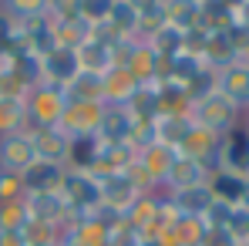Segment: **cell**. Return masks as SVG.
Here are the masks:
<instances>
[{
	"instance_id": "cell-32",
	"label": "cell",
	"mask_w": 249,
	"mask_h": 246,
	"mask_svg": "<svg viewBox=\"0 0 249 246\" xmlns=\"http://www.w3.org/2000/svg\"><path fill=\"white\" fill-rule=\"evenodd\" d=\"M239 240L229 233V229H219V226H206V236L199 240V246H236Z\"/></svg>"
},
{
	"instance_id": "cell-25",
	"label": "cell",
	"mask_w": 249,
	"mask_h": 246,
	"mask_svg": "<svg viewBox=\"0 0 249 246\" xmlns=\"http://www.w3.org/2000/svg\"><path fill=\"white\" fill-rule=\"evenodd\" d=\"M47 7H51V0H3V3H0V10H3L10 20H17V24L47 17Z\"/></svg>"
},
{
	"instance_id": "cell-1",
	"label": "cell",
	"mask_w": 249,
	"mask_h": 246,
	"mask_svg": "<svg viewBox=\"0 0 249 246\" xmlns=\"http://www.w3.org/2000/svg\"><path fill=\"white\" fill-rule=\"evenodd\" d=\"M57 196L71 216H91L94 209H101V179L84 169H68Z\"/></svg>"
},
{
	"instance_id": "cell-13",
	"label": "cell",
	"mask_w": 249,
	"mask_h": 246,
	"mask_svg": "<svg viewBox=\"0 0 249 246\" xmlns=\"http://www.w3.org/2000/svg\"><path fill=\"white\" fill-rule=\"evenodd\" d=\"M165 192V189H162ZM168 206L175 209V216H189V219H202L209 212V206L215 203L212 199V189H209V182L202 186H189V189H175V192H165Z\"/></svg>"
},
{
	"instance_id": "cell-31",
	"label": "cell",
	"mask_w": 249,
	"mask_h": 246,
	"mask_svg": "<svg viewBox=\"0 0 249 246\" xmlns=\"http://www.w3.org/2000/svg\"><path fill=\"white\" fill-rule=\"evenodd\" d=\"M17 41H20V24H17V20H10V17L0 10V54L14 51Z\"/></svg>"
},
{
	"instance_id": "cell-14",
	"label": "cell",
	"mask_w": 249,
	"mask_h": 246,
	"mask_svg": "<svg viewBox=\"0 0 249 246\" xmlns=\"http://www.w3.org/2000/svg\"><path fill=\"white\" fill-rule=\"evenodd\" d=\"M138 91H142V84L135 81V75L128 68H111L101 78V101L105 105H131Z\"/></svg>"
},
{
	"instance_id": "cell-20",
	"label": "cell",
	"mask_w": 249,
	"mask_h": 246,
	"mask_svg": "<svg viewBox=\"0 0 249 246\" xmlns=\"http://www.w3.org/2000/svg\"><path fill=\"white\" fill-rule=\"evenodd\" d=\"M189 132H192L189 112H162V115L155 118V135H159V142H165L172 149H178Z\"/></svg>"
},
{
	"instance_id": "cell-22",
	"label": "cell",
	"mask_w": 249,
	"mask_h": 246,
	"mask_svg": "<svg viewBox=\"0 0 249 246\" xmlns=\"http://www.w3.org/2000/svg\"><path fill=\"white\" fill-rule=\"evenodd\" d=\"M108 34H115V38H135L138 41V10L128 3V0H115V7H111V17H108V24H101Z\"/></svg>"
},
{
	"instance_id": "cell-15",
	"label": "cell",
	"mask_w": 249,
	"mask_h": 246,
	"mask_svg": "<svg viewBox=\"0 0 249 246\" xmlns=\"http://www.w3.org/2000/svg\"><path fill=\"white\" fill-rule=\"evenodd\" d=\"M209 175H212V169H206L202 162H196V159H189V155H175V162L168 169L162 189H165V192H175V189L202 186V182H209Z\"/></svg>"
},
{
	"instance_id": "cell-10",
	"label": "cell",
	"mask_w": 249,
	"mask_h": 246,
	"mask_svg": "<svg viewBox=\"0 0 249 246\" xmlns=\"http://www.w3.org/2000/svg\"><path fill=\"white\" fill-rule=\"evenodd\" d=\"M31 142H34V155L37 162H54L68 169V152H71V138L54 125V128H27Z\"/></svg>"
},
{
	"instance_id": "cell-18",
	"label": "cell",
	"mask_w": 249,
	"mask_h": 246,
	"mask_svg": "<svg viewBox=\"0 0 249 246\" xmlns=\"http://www.w3.org/2000/svg\"><path fill=\"white\" fill-rule=\"evenodd\" d=\"M24 206H27V216L37 219V223H57L64 229L68 223V209L61 203L57 192H37V196H24Z\"/></svg>"
},
{
	"instance_id": "cell-34",
	"label": "cell",
	"mask_w": 249,
	"mask_h": 246,
	"mask_svg": "<svg viewBox=\"0 0 249 246\" xmlns=\"http://www.w3.org/2000/svg\"><path fill=\"white\" fill-rule=\"evenodd\" d=\"M0 246H27L24 233H0Z\"/></svg>"
},
{
	"instance_id": "cell-27",
	"label": "cell",
	"mask_w": 249,
	"mask_h": 246,
	"mask_svg": "<svg viewBox=\"0 0 249 246\" xmlns=\"http://www.w3.org/2000/svg\"><path fill=\"white\" fill-rule=\"evenodd\" d=\"M27 223H31V216H27L24 199H17V203H0V233H24Z\"/></svg>"
},
{
	"instance_id": "cell-30",
	"label": "cell",
	"mask_w": 249,
	"mask_h": 246,
	"mask_svg": "<svg viewBox=\"0 0 249 246\" xmlns=\"http://www.w3.org/2000/svg\"><path fill=\"white\" fill-rule=\"evenodd\" d=\"M27 192H24V182H20V175H14V172H0V203H17V199H24Z\"/></svg>"
},
{
	"instance_id": "cell-21",
	"label": "cell",
	"mask_w": 249,
	"mask_h": 246,
	"mask_svg": "<svg viewBox=\"0 0 249 246\" xmlns=\"http://www.w3.org/2000/svg\"><path fill=\"white\" fill-rule=\"evenodd\" d=\"M165 24L178 31L202 27V3L199 0H165Z\"/></svg>"
},
{
	"instance_id": "cell-19",
	"label": "cell",
	"mask_w": 249,
	"mask_h": 246,
	"mask_svg": "<svg viewBox=\"0 0 249 246\" xmlns=\"http://www.w3.org/2000/svg\"><path fill=\"white\" fill-rule=\"evenodd\" d=\"M175 149L172 145H165V142H152V145H145V149H138V162H142V169L162 186L168 175V169H172V162H175Z\"/></svg>"
},
{
	"instance_id": "cell-8",
	"label": "cell",
	"mask_w": 249,
	"mask_h": 246,
	"mask_svg": "<svg viewBox=\"0 0 249 246\" xmlns=\"http://www.w3.org/2000/svg\"><path fill=\"white\" fill-rule=\"evenodd\" d=\"M78 75H81L78 54L74 51H64V47L51 51L47 57H41V64H37V78L47 81V84H57V88H68Z\"/></svg>"
},
{
	"instance_id": "cell-37",
	"label": "cell",
	"mask_w": 249,
	"mask_h": 246,
	"mask_svg": "<svg viewBox=\"0 0 249 246\" xmlns=\"http://www.w3.org/2000/svg\"><path fill=\"white\" fill-rule=\"evenodd\" d=\"M199 3H209V0H199Z\"/></svg>"
},
{
	"instance_id": "cell-29",
	"label": "cell",
	"mask_w": 249,
	"mask_h": 246,
	"mask_svg": "<svg viewBox=\"0 0 249 246\" xmlns=\"http://www.w3.org/2000/svg\"><path fill=\"white\" fill-rule=\"evenodd\" d=\"M24 240L27 243H61V226L57 223H37V219H31L27 229H24Z\"/></svg>"
},
{
	"instance_id": "cell-11",
	"label": "cell",
	"mask_w": 249,
	"mask_h": 246,
	"mask_svg": "<svg viewBox=\"0 0 249 246\" xmlns=\"http://www.w3.org/2000/svg\"><path fill=\"white\" fill-rule=\"evenodd\" d=\"M219 169L249 179V135H246V128L236 125L232 132L222 135V145H219Z\"/></svg>"
},
{
	"instance_id": "cell-16",
	"label": "cell",
	"mask_w": 249,
	"mask_h": 246,
	"mask_svg": "<svg viewBox=\"0 0 249 246\" xmlns=\"http://www.w3.org/2000/svg\"><path fill=\"white\" fill-rule=\"evenodd\" d=\"M209 189H212V199H215V203L243 206L246 203V192H249V179L246 175H236V172L215 169V172L209 175Z\"/></svg>"
},
{
	"instance_id": "cell-39",
	"label": "cell",
	"mask_w": 249,
	"mask_h": 246,
	"mask_svg": "<svg viewBox=\"0 0 249 246\" xmlns=\"http://www.w3.org/2000/svg\"><path fill=\"white\" fill-rule=\"evenodd\" d=\"M0 3H3V0H0Z\"/></svg>"
},
{
	"instance_id": "cell-5",
	"label": "cell",
	"mask_w": 249,
	"mask_h": 246,
	"mask_svg": "<svg viewBox=\"0 0 249 246\" xmlns=\"http://www.w3.org/2000/svg\"><path fill=\"white\" fill-rule=\"evenodd\" d=\"M142 196H145V192L131 182L128 172H115V175H105V179H101V206L111 209L115 216H124Z\"/></svg>"
},
{
	"instance_id": "cell-36",
	"label": "cell",
	"mask_w": 249,
	"mask_h": 246,
	"mask_svg": "<svg viewBox=\"0 0 249 246\" xmlns=\"http://www.w3.org/2000/svg\"><path fill=\"white\" fill-rule=\"evenodd\" d=\"M27 246H61V243H27Z\"/></svg>"
},
{
	"instance_id": "cell-12",
	"label": "cell",
	"mask_w": 249,
	"mask_h": 246,
	"mask_svg": "<svg viewBox=\"0 0 249 246\" xmlns=\"http://www.w3.org/2000/svg\"><path fill=\"white\" fill-rule=\"evenodd\" d=\"M215 91L226 101H232L239 112L249 108V61H236L226 71H219L215 75Z\"/></svg>"
},
{
	"instance_id": "cell-9",
	"label": "cell",
	"mask_w": 249,
	"mask_h": 246,
	"mask_svg": "<svg viewBox=\"0 0 249 246\" xmlns=\"http://www.w3.org/2000/svg\"><path fill=\"white\" fill-rule=\"evenodd\" d=\"M122 68H128L138 84H159L162 75H165V57H159L145 41H135V47L128 51Z\"/></svg>"
},
{
	"instance_id": "cell-35",
	"label": "cell",
	"mask_w": 249,
	"mask_h": 246,
	"mask_svg": "<svg viewBox=\"0 0 249 246\" xmlns=\"http://www.w3.org/2000/svg\"><path fill=\"white\" fill-rule=\"evenodd\" d=\"M135 246H162V243H159V240H138Z\"/></svg>"
},
{
	"instance_id": "cell-28",
	"label": "cell",
	"mask_w": 249,
	"mask_h": 246,
	"mask_svg": "<svg viewBox=\"0 0 249 246\" xmlns=\"http://www.w3.org/2000/svg\"><path fill=\"white\" fill-rule=\"evenodd\" d=\"M111 7H115V0H78V17L91 27H101V24H108Z\"/></svg>"
},
{
	"instance_id": "cell-38",
	"label": "cell",
	"mask_w": 249,
	"mask_h": 246,
	"mask_svg": "<svg viewBox=\"0 0 249 246\" xmlns=\"http://www.w3.org/2000/svg\"><path fill=\"white\" fill-rule=\"evenodd\" d=\"M0 75H3V68H0Z\"/></svg>"
},
{
	"instance_id": "cell-26",
	"label": "cell",
	"mask_w": 249,
	"mask_h": 246,
	"mask_svg": "<svg viewBox=\"0 0 249 246\" xmlns=\"http://www.w3.org/2000/svg\"><path fill=\"white\" fill-rule=\"evenodd\" d=\"M64 101H101V78L98 75H78L64 88ZM105 105V101H101Z\"/></svg>"
},
{
	"instance_id": "cell-33",
	"label": "cell",
	"mask_w": 249,
	"mask_h": 246,
	"mask_svg": "<svg viewBox=\"0 0 249 246\" xmlns=\"http://www.w3.org/2000/svg\"><path fill=\"white\" fill-rule=\"evenodd\" d=\"M128 3H131L138 14H148V10H159V7H162V0H128Z\"/></svg>"
},
{
	"instance_id": "cell-3",
	"label": "cell",
	"mask_w": 249,
	"mask_h": 246,
	"mask_svg": "<svg viewBox=\"0 0 249 246\" xmlns=\"http://www.w3.org/2000/svg\"><path fill=\"white\" fill-rule=\"evenodd\" d=\"M189 118H192L196 128H202V132L226 135V132H232L236 122H239V108L232 101H226L219 91H212V95H206V98H199V101L189 105Z\"/></svg>"
},
{
	"instance_id": "cell-23",
	"label": "cell",
	"mask_w": 249,
	"mask_h": 246,
	"mask_svg": "<svg viewBox=\"0 0 249 246\" xmlns=\"http://www.w3.org/2000/svg\"><path fill=\"white\" fill-rule=\"evenodd\" d=\"M51 24H54V41H57V47H64V51H78V47L94 34V27L84 24L81 17H71V20H51Z\"/></svg>"
},
{
	"instance_id": "cell-4",
	"label": "cell",
	"mask_w": 249,
	"mask_h": 246,
	"mask_svg": "<svg viewBox=\"0 0 249 246\" xmlns=\"http://www.w3.org/2000/svg\"><path fill=\"white\" fill-rule=\"evenodd\" d=\"M101 112H105V105H101V101H68V108H64V115H61L57 128H61L68 138L98 135Z\"/></svg>"
},
{
	"instance_id": "cell-2",
	"label": "cell",
	"mask_w": 249,
	"mask_h": 246,
	"mask_svg": "<svg viewBox=\"0 0 249 246\" xmlns=\"http://www.w3.org/2000/svg\"><path fill=\"white\" fill-rule=\"evenodd\" d=\"M24 108H27V128H54L61 122L68 101H64V88L57 84H47V81H37L27 98H24Z\"/></svg>"
},
{
	"instance_id": "cell-7",
	"label": "cell",
	"mask_w": 249,
	"mask_h": 246,
	"mask_svg": "<svg viewBox=\"0 0 249 246\" xmlns=\"http://www.w3.org/2000/svg\"><path fill=\"white\" fill-rule=\"evenodd\" d=\"M37 162L34 155V142H31V132H14V135H3L0 138V172H27L31 165Z\"/></svg>"
},
{
	"instance_id": "cell-17",
	"label": "cell",
	"mask_w": 249,
	"mask_h": 246,
	"mask_svg": "<svg viewBox=\"0 0 249 246\" xmlns=\"http://www.w3.org/2000/svg\"><path fill=\"white\" fill-rule=\"evenodd\" d=\"M64 165L54 162H34L27 172H20V182H24V192L27 196H37V192H57L61 189V179H64Z\"/></svg>"
},
{
	"instance_id": "cell-40",
	"label": "cell",
	"mask_w": 249,
	"mask_h": 246,
	"mask_svg": "<svg viewBox=\"0 0 249 246\" xmlns=\"http://www.w3.org/2000/svg\"><path fill=\"white\" fill-rule=\"evenodd\" d=\"M162 3H165V0H162Z\"/></svg>"
},
{
	"instance_id": "cell-24",
	"label": "cell",
	"mask_w": 249,
	"mask_h": 246,
	"mask_svg": "<svg viewBox=\"0 0 249 246\" xmlns=\"http://www.w3.org/2000/svg\"><path fill=\"white\" fill-rule=\"evenodd\" d=\"M14 132H27V108H24V98L0 95V138H3V135H14Z\"/></svg>"
},
{
	"instance_id": "cell-6",
	"label": "cell",
	"mask_w": 249,
	"mask_h": 246,
	"mask_svg": "<svg viewBox=\"0 0 249 246\" xmlns=\"http://www.w3.org/2000/svg\"><path fill=\"white\" fill-rule=\"evenodd\" d=\"M135 125H138V118L131 115V108H128V105H105L101 122H98V142H105V145H122V142H131Z\"/></svg>"
}]
</instances>
